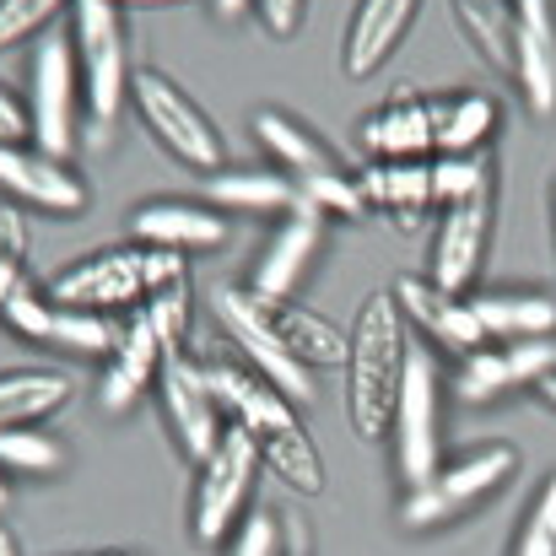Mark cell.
Wrapping results in <instances>:
<instances>
[{"label": "cell", "instance_id": "cell-30", "mask_svg": "<svg viewBox=\"0 0 556 556\" xmlns=\"http://www.w3.org/2000/svg\"><path fill=\"white\" fill-rule=\"evenodd\" d=\"M448 5H454V22H459L465 43L486 65L508 71V0H448Z\"/></svg>", "mask_w": 556, "mask_h": 556}, {"label": "cell", "instance_id": "cell-4", "mask_svg": "<svg viewBox=\"0 0 556 556\" xmlns=\"http://www.w3.org/2000/svg\"><path fill=\"white\" fill-rule=\"evenodd\" d=\"M514 476H519V448L514 443H497V438L492 443H470L459 454H443V465L421 486H405L400 525L410 535L448 530V525L470 519L476 508H486Z\"/></svg>", "mask_w": 556, "mask_h": 556}, {"label": "cell", "instance_id": "cell-43", "mask_svg": "<svg viewBox=\"0 0 556 556\" xmlns=\"http://www.w3.org/2000/svg\"><path fill=\"white\" fill-rule=\"evenodd\" d=\"M535 394H541V405H546V410H556V368L535 383Z\"/></svg>", "mask_w": 556, "mask_h": 556}, {"label": "cell", "instance_id": "cell-40", "mask_svg": "<svg viewBox=\"0 0 556 556\" xmlns=\"http://www.w3.org/2000/svg\"><path fill=\"white\" fill-rule=\"evenodd\" d=\"M0 254L27 265V211L22 205H0Z\"/></svg>", "mask_w": 556, "mask_h": 556}, {"label": "cell", "instance_id": "cell-24", "mask_svg": "<svg viewBox=\"0 0 556 556\" xmlns=\"http://www.w3.org/2000/svg\"><path fill=\"white\" fill-rule=\"evenodd\" d=\"M254 141L265 147V157H270L292 185L346 168V163H341V157L314 136V125H303V119H298V114H287V109H260V114H254Z\"/></svg>", "mask_w": 556, "mask_h": 556}, {"label": "cell", "instance_id": "cell-33", "mask_svg": "<svg viewBox=\"0 0 556 556\" xmlns=\"http://www.w3.org/2000/svg\"><path fill=\"white\" fill-rule=\"evenodd\" d=\"M125 319V314H119ZM119 319L109 314H87V308H54V336L49 346L71 352V357H109L119 341Z\"/></svg>", "mask_w": 556, "mask_h": 556}, {"label": "cell", "instance_id": "cell-38", "mask_svg": "<svg viewBox=\"0 0 556 556\" xmlns=\"http://www.w3.org/2000/svg\"><path fill=\"white\" fill-rule=\"evenodd\" d=\"M254 16L265 22L270 38H298V27L308 16V0H254Z\"/></svg>", "mask_w": 556, "mask_h": 556}, {"label": "cell", "instance_id": "cell-9", "mask_svg": "<svg viewBox=\"0 0 556 556\" xmlns=\"http://www.w3.org/2000/svg\"><path fill=\"white\" fill-rule=\"evenodd\" d=\"M60 308H87V314H136L147 303V243H103L81 260H71L65 270L49 276L43 287Z\"/></svg>", "mask_w": 556, "mask_h": 556}, {"label": "cell", "instance_id": "cell-39", "mask_svg": "<svg viewBox=\"0 0 556 556\" xmlns=\"http://www.w3.org/2000/svg\"><path fill=\"white\" fill-rule=\"evenodd\" d=\"M22 141H33V130H27V98L0 81V147H22Z\"/></svg>", "mask_w": 556, "mask_h": 556}, {"label": "cell", "instance_id": "cell-15", "mask_svg": "<svg viewBox=\"0 0 556 556\" xmlns=\"http://www.w3.org/2000/svg\"><path fill=\"white\" fill-rule=\"evenodd\" d=\"M368 163H427L438 157V92L400 87L363 114L357 130Z\"/></svg>", "mask_w": 556, "mask_h": 556}, {"label": "cell", "instance_id": "cell-46", "mask_svg": "<svg viewBox=\"0 0 556 556\" xmlns=\"http://www.w3.org/2000/svg\"><path fill=\"white\" fill-rule=\"evenodd\" d=\"M5 503H11V476H0V514H5Z\"/></svg>", "mask_w": 556, "mask_h": 556}, {"label": "cell", "instance_id": "cell-2", "mask_svg": "<svg viewBox=\"0 0 556 556\" xmlns=\"http://www.w3.org/2000/svg\"><path fill=\"white\" fill-rule=\"evenodd\" d=\"M410 325L394 303V292L372 287L368 298L357 303L352 325H346V416H352V432L378 443L389 432V410H394V394H400V378H405V357H410Z\"/></svg>", "mask_w": 556, "mask_h": 556}, {"label": "cell", "instance_id": "cell-12", "mask_svg": "<svg viewBox=\"0 0 556 556\" xmlns=\"http://www.w3.org/2000/svg\"><path fill=\"white\" fill-rule=\"evenodd\" d=\"M492 222H497V194L443 205L438 227H432V249H427V281H438L443 292L470 298L476 281H481L486 249H492Z\"/></svg>", "mask_w": 556, "mask_h": 556}, {"label": "cell", "instance_id": "cell-31", "mask_svg": "<svg viewBox=\"0 0 556 556\" xmlns=\"http://www.w3.org/2000/svg\"><path fill=\"white\" fill-rule=\"evenodd\" d=\"M298 205H308V211L325 216V222H336V216H341V222H363V216H372L368 194H363V174H352V168L303 179V185H298Z\"/></svg>", "mask_w": 556, "mask_h": 556}, {"label": "cell", "instance_id": "cell-32", "mask_svg": "<svg viewBox=\"0 0 556 556\" xmlns=\"http://www.w3.org/2000/svg\"><path fill=\"white\" fill-rule=\"evenodd\" d=\"M476 194H497L492 152H476V157H432V200H438V211H443V205H459V200H476Z\"/></svg>", "mask_w": 556, "mask_h": 556}, {"label": "cell", "instance_id": "cell-37", "mask_svg": "<svg viewBox=\"0 0 556 556\" xmlns=\"http://www.w3.org/2000/svg\"><path fill=\"white\" fill-rule=\"evenodd\" d=\"M227 556H287L281 514H276V508H254V514L227 535Z\"/></svg>", "mask_w": 556, "mask_h": 556}, {"label": "cell", "instance_id": "cell-14", "mask_svg": "<svg viewBox=\"0 0 556 556\" xmlns=\"http://www.w3.org/2000/svg\"><path fill=\"white\" fill-rule=\"evenodd\" d=\"M556 368V341H486L454 363L459 405H497L514 389H535Z\"/></svg>", "mask_w": 556, "mask_h": 556}, {"label": "cell", "instance_id": "cell-6", "mask_svg": "<svg viewBox=\"0 0 556 556\" xmlns=\"http://www.w3.org/2000/svg\"><path fill=\"white\" fill-rule=\"evenodd\" d=\"M260 448L243 427L227 421V432L216 438V448L194 465V497H189V535L194 546H222L243 519H249V503L260 492Z\"/></svg>", "mask_w": 556, "mask_h": 556}, {"label": "cell", "instance_id": "cell-18", "mask_svg": "<svg viewBox=\"0 0 556 556\" xmlns=\"http://www.w3.org/2000/svg\"><path fill=\"white\" fill-rule=\"evenodd\" d=\"M319 243H325V216H314L308 205H292V211L276 222L270 243L260 249V260H254V270H249V292H254V298H270V303L298 298L303 281H308V270H314Z\"/></svg>", "mask_w": 556, "mask_h": 556}, {"label": "cell", "instance_id": "cell-41", "mask_svg": "<svg viewBox=\"0 0 556 556\" xmlns=\"http://www.w3.org/2000/svg\"><path fill=\"white\" fill-rule=\"evenodd\" d=\"M22 287H27V265H22V260H11V254H0V308H5Z\"/></svg>", "mask_w": 556, "mask_h": 556}, {"label": "cell", "instance_id": "cell-22", "mask_svg": "<svg viewBox=\"0 0 556 556\" xmlns=\"http://www.w3.org/2000/svg\"><path fill=\"white\" fill-rule=\"evenodd\" d=\"M470 308L486 341H556V298L541 287H481Z\"/></svg>", "mask_w": 556, "mask_h": 556}, {"label": "cell", "instance_id": "cell-36", "mask_svg": "<svg viewBox=\"0 0 556 556\" xmlns=\"http://www.w3.org/2000/svg\"><path fill=\"white\" fill-rule=\"evenodd\" d=\"M76 0H0V49H16V43H38L60 11H71Z\"/></svg>", "mask_w": 556, "mask_h": 556}, {"label": "cell", "instance_id": "cell-16", "mask_svg": "<svg viewBox=\"0 0 556 556\" xmlns=\"http://www.w3.org/2000/svg\"><path fill=\"white\" fill-rule=\"evenodd\" d=\"M0 194H5V205H22L38 216H81L92 200L87 179L65 157H49L33 141L0 147Z\"/></svg>", "mask_w": 556, "mask_h": 556}, {"label": "cell", "instance_id": "cell-42", "mask_svg": "<svg viewBox=\"0 0 556 556\" xmlns=\"http://www.w3.org/2000/svg\"><path fill=\"white\" fill-rule=\"evenodd\" d=\"M211 11H216L222 22H243V16L254 11V0H211Z\"/></svg>", "mask_w": 556, "mask_h": 556}, {"label": "cell", "instance_id": "cell-34", "mask_svg": "<svg viewBox=\"0 0 556 556\" xmlns=\"http://www.w3.org/2000/svg\"><path fill=\"white\" fill-rule=\"evenodd\" d=\"M508 556H556V476H546L541 492L530 497V508L508 541Z\"/></svg>", "mask_w": 556, "mask_h": 556}, {"label": "cell", "instance_id": "cell-23", "mask_svg": "<svg viewBox=\"0 0 556 556\" xmlns=\"http://www.w3.org/2000/svg\"><path fill=\"white\" fill-rule=\"evenodd\" d=\"M260 314H265L270 336L308 372H330L346 363V330H341L330 314H319V308H308V303H292V298H287V303L260 298Z\"/></svg>", "mask_w": 556, "mask_h": 556}, {"label": "cell", "instance_id": "cell-17", "mask_svg": "<svg viewBox=\"0 0 556 556\" xmlns=\"http://www.w3.org/2000/svg\"><path fill=\"white\" fill-rule=\"evenodd\" d=\"M389 292H394V303H400L410 336H421V346H432V352H443V357H454V363L470 357L476 346H486V330L476 325L470 298L443 292V287L427 281V276H400Z\"/></svg>", "mask_w": 556, "mask_h": 556}, {"label": "cell", "instance_id": "cell-35", "mask_svg": "<svg viewBox=\"0 0 556 556\" xmlns=\"http://www.w3.org/2000/svg\"><path fill=\"white\" fill-rule=\"evenodd\" d=\"M54 308H60V303H54L43 287H33V281H27V287H22V292L0 308V325H5L16 341L49 346V336H54Z\"/></svg>", "mask_w": 556, "mask_h": 556}, {"label": "cell", "instance_id": "cell-11", "mask_svg": "<svg viewBox=\"0 0 556 556\" xmlns=\"http://www.w3.org/2000/svg\"><path fill=\"white\" fill-rule=\"evenodd\" d=\"M152 394H157V416H163L168 438L179 443V454H185L189 465H200L216 448V438L227 432V416H222V405L211 394L205 357L194 346L163 357V372H157V389Z\"/></svg>", "mask_w": 556, "mask_h": 556}, {"label": "cell", "instance_id": "cell-5", "mask_svg": "<svg viewBox=\"0 0 556 556\" xmlns=\"http://www.w3.org/2000/svg\"><path fill=\"white\" fill-rule=\"evenodd\" d=\"M130 109H136V119L147 125V136H152L179 168L200 174V179H211V174L227 168V141H222L216 119L189 98L168 71H157V65L136 71V81H130Z\"/></svg>", "mask_w": 556, "mask_h": 556}, {"label": "cell", "instance_id": "cell-45", "mask_svg": "<svg viewBox=\"0 0 556 556\" xmlns=\"http://www.w3.org/2000/svg\"><path fill=\"white\" fill-rule=\"evenodd\" d=\"M0 556H22V546H16V535L0 525Z\"/></svg>", "mask_w": 556, "mask_h": 556}, {"label": "cell", "instance_id": "cell-13", "mask_svg": "<svg viewBox=\"0 0 556 556\" xmlns=\"http://www.w3.org/2000/svg\"><path fill=\"white\" fill-rule=\"evenodd\" d=\"M508 76L535 119H556V0H508Z\"/></svg>", "mask_w": 556, "mask_h": 556}, {"label": "cell", "instance_id": "cell-44", "mask_svg": "<svg viewBox=\"0 0 556 556\" xmlns=\"http://www.w3.org/2000/svg\"><path fill=\"white\" fill-rule=\"evenodd\" d=\"M125 11H157V5H189V0H119Z\"/></svg>", "mask_w": 556, "mask_h": 556}, {"label": "cell", "instance_id": "cell-1", "mask_svg": "<svg viewBox=\"0 0 556 556\" xmlns=\"http://www.w3.org/2000/svg\"><path fill=\"white\" fill-rule=\"evenodd\" d=\"M205 368H211V394H216L222 416L254 438L265 470H276V481L298 497H325L330 470H325V454H319L314 432L303 427L298 405L287 394H276L260 372L232 368V363H205Z\"/></svg>", "mask_w": 556, "mask_h": 556}, {"label": "cell", "instance_id": "cell-7", "mask_svg": "<svg viewBox=\"0 0 556 556\" xmlns=\"http://www.w3.org/2000/svg\"><path fill=\"white\" fill-rule=\"evenodd\" d=\"M389 438H394V465L405 486H421L443 465V368L438 352L410 341L405 378L389 410Z\"/></svg>", "mask_w": 556, "mask_h": 556}, {"label": "cell", "instance_id": "cell-25", "mask_svg": "<svg viewBox=\"0 0 556 556\" xmlns=\"http://www.w3.org/2000/svg\"><path fill=\"white\" fill-rule=\"evenodd\" d=\"M363 194H368V211L389 216L405 232H416L438 211V200H432V157L427 163H368L363 168Z\"/></svg>", "mask_w": 556, "mask_h": 556}, {"label": "cell", "instance_id": "cell-3", "mask_svg": "<svg viewBox=\"0 0 556 556\" xmlns=\"http://www.w3.org/2000/svg\"><path fill=\"white\" fill-rule=\"evenodd\" d=\"M71 49H76V76H81V109H87V136L103 147L130 109V11L119 0H76L71 5Z\"/></svg>", "mask_w": 556, "mask_h": 556}, {"label": "cell", "instance_id": "cell-10", "mask_svg": "<svg viewBox=\"0 0 556 556\" xmlns=\"http://www.w3.org/2000/svg\"><path fill=\"white\" fill-rule=\"evenodd\" d=\"M211 314L216 325L227 330V341L238 346V357L249 363V372H260L276 394H287L292 405H314V372L303 368L265 325L260 314V298L249 287H216L211 292Z\"/></svg>", "mask_w": 556, "mask_h": 556}, {"label": "cell", "instance_id": "cell-28", "mask_svg": "<svg viewBox=\"0 0 556 556\" xmlns=\"http://www.w3.org/2000/svg\"><path fill=\"white\" fill-rule=\"evenodd\" d=\"M76 400L71 372L60 368H0V432L5 427H43Z\"/></svg>", "mask_w": 556, "mask_h": 556}, {"label": "cell", "instance_id": "cell-26", "mask_svg": "<svg viewBox=\"0 0 556 556\" xmlns=\"http://www.w3.org/2000/svg\"><path fill=\"white\" fill-rule=\"evenodd\" d=\"M205 200L222 211V216H287L298 205V185L270 163V168H222L205 179Z\"/></svg>", "mask_w": 556, "mask_h": 556}, {"label": "cell", "instance_id": "cell-21", "mask_svg": "<svg viewBox=\"0 0 556 556\" xmlns=\"http://www.w3.org/2000/svg\"><path fill=\"white\" fill-rule=\"evenodd\" d=\"M130 238L147 243V249L205 254V249H222V243H227V216H222L211 200L168 194V200H147V205H136V216H130Z\"/></svg>", "mask_w": 556, "mask_h": 556}, {"label": "cell", "instance_id": "cell-19", "mask_svg": "<svg viewBox=\"0 0 556 556\" xmlns=\"http://www.w3.org/2000/svg\"><path fill=\"white\" fill-rule=\"evenodd\" d=\"M163 341H157V330H152V319L136 308V314H125L119 319V341H114V352L103 357V378H98V405L109 410V416H125L136 400H147L152 389H157V372H163Z\"/></svg>", "mask_w": 556, "mask_h": 556}, {"label": "cell", "instance_id": "cell-20", "mask_svg": "<svg viewBox=\"0 0 556 556\" xmlns=\"http://www.w3.org/2000/svg\"><path fill=\"white\" fill-rule=\"evenodd\" d=\"M416 16H421V0H357L352 22L341 33V71H346V81H372L394 60V49L405 43Z\"/></svg>", "mask_w": 556, "mask_h": 556}, {"label": "cell", "instance_id": "cell-8", "mask_svg": "<svg viewBox=\"0 0 556 556\" xmlns=\"http://www.w3.org/2000/svg\"><path fill=\"white\" fill-rule=\"evenodd\" d=\"M27 130L33 147L49 157L76 152V103H81V76H76V49L71 33H43L27 54Z\"/></svg>", "mask_w": 556, "mask_h": 556}, {"label": "cell", "instance_id": "cell-27", "mask_svg": "<svg viewBox=\"0 0 556 556\" xmlns=\"http://www.w3.org/2000/svg\"><path fill=\"white\" fill-rule=\"evenodd\" d=\"M503 103L492 92H438V157H476L497 141Z\"/></svg>", "mask_w": 556, "mask_h": 556}, {"label": "cell", "instance_id": "cell-29", "mask_svg": "<svg viewBox=\"0 0 556 556\" xmlns=\"http://www.w3.org/2000/svg\"><path fill=\"white\" fill-rule=\"evenodd\" d=\"M65 443L43 427H5L0 432V476H60L65 470Z\"/></svg>", "mask_w": 556, "mask_h": 556}, {"label": "cell", "instance_id": "cell-47", "mask_svg": "<svg viewBox=\"0 0 556 556\" xmlns=\"http://www.w3.org/2000/svg\"><path fill=\"white\" fill-rule=\"evenodd\" d=\"M92 556H136V552H92Z\"/></svg>", "mask_w": 556, "mask_h": 556}]
</instances>
